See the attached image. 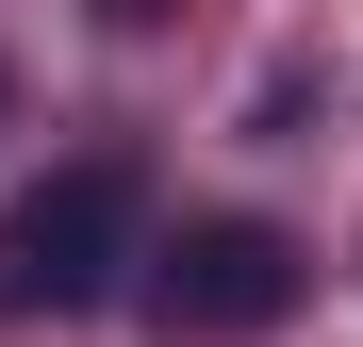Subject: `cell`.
I'll list each match as a JSON object with an SVG mask.
<instances>
[{"mask_svg": "<svg viewBox=\"0 0 363 347\" xmlns=\"http://www.w3.org/2000/svg\"><path fill=\"white\" fill-rule=\"evenodd\" d=\"M116 265H133V165H50L0 215V331L17 314H83Z\"/></svg>", "mask_w": 363, "mask_h": 347, "instance_id": "2", "label": "cell"}, {"mask_svg": "<svg viewBox=\"0 0 363 347\" xmlns=\"http://www.w3.org/2000/svg\"><path fill=\"white\" fill-rule=\"evenodd\" d=\"M297 298H314V248H297L281 215H199V231L149 265V331H165V347H264Z\"/></svg>", "mask_w": 363, "mask_h": 347, "instance_id": "1", "label": "cell"}, {"mask_svg": "<svg viewBox=\"0 0 363 347\" xmlns=\"http://www.w3.org/2000/svg\"><path fill=\"white\" fill-rule=\"evenodd\" d=\"M116 17H149V0H116Z\"/></svg>", "mask_w": 363, "mask_h": 347, "instance_id": "3", "label": "cell"}]
</instances>
